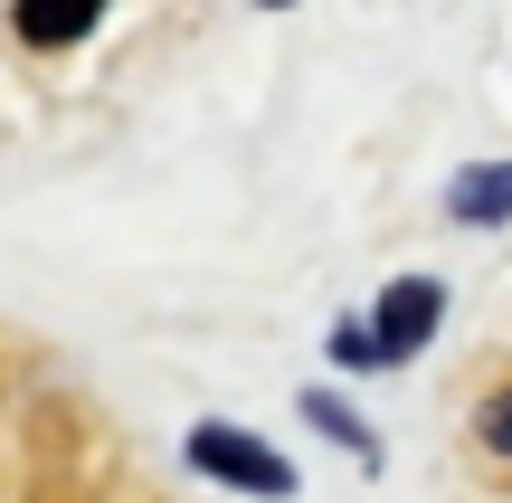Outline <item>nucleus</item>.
<instances>
[{"label":"nucleus","mask_w":512,"mask_h":503,"mask_svg":"<svg viewBox=\"0 0 512 503\" xmlns=\"http://www.w3.org/2000/svg\"><path fill=\"white\" fill-rule=\"evenodd\" d=\"M190 466L238 485V494H294V466L275 447H256L247 428H190Z\"/></svg>","instance_id":"obj_1"},{"label":"nucleus","mask_w":512,"mask_h":503,"mask_svg":"<svg viewBox=\"0 0 512 503\" xmlns=\"http://www.w3.org/2000/svg\"><path fill=\"white\" fill-rule=\"evenodd\" d=\"M437 314H446V285H437V276H399V285L380 295V314H370L380 333H361L370 371H380V361H408L427 333H437Z\"/></svg>","instance_id":"obj_2"},{"label":"nucleus","mask_w":512,"mask_h":503,"mask_svg":"<svg viewBox=\"0 0 512 503\" xmlns=\"http://www.w3.org/2000/svg\"><path fill=\"white\" fill-rule=\"evenodd\" d=\"M10 19L29 48H67V38H86L105 19V0H10Z\"/></svg>","instance_id":"obj_3"},{"label":"nucleus","mask_w":512,"mask_h":503,"mask_svg":"<svg viewBox=\"0 0 512 503\" xmlns=\"http://www.w3.org/2000/svg\"><path fill=\"white\" fill-rule=\"evenodd\" d=\"M446 219H465V228H494V219H512V162H475L456 190H446Z\"/></svg>","instance_id":"obj_4"},{"label":"nucleus","mask_w":512,"mask_h":503,"mask_svg":"<svg viewBox=\"0 0 512 503\" xmlns=\"http://www.w3.org/2000/svg\"><path fill=\"white\" fill-rule=\"evenodd\" d=\"M304 418H313V428L332 437V447H351V456H361V466H380V437H370L361 418L342 409V399H304Z\"/></svg>","instance_id":"obj_5"},{"label":"nucleus","mask_w":512,"mask_h":503,"mask_svg":"<svg viewBox=\"0 0 512 503\" xmlns=\"http://www.w3.org/2000/svg\"><path fill=\"white\" fill-rule=\"evenodd\" d=\"M484 447H494V456H512V390H494V399H484Z\"/></svg>","instance_id":"obj_6"},{"label":"nucleus","mask_w":512,"mask_h":503,"mask_svg":"<svg viewBox=\"0 0 512 503\" xmlns=\"http://www.w3.org/2000/svg\"><path fill=\"white\" fill-rule=\"evenodd\" d=\"M266 10H285V0H266Z\"/></svg>","instance_id":"obj_7"}]
</instances>
